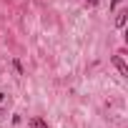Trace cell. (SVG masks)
<instances>
[{"label":"cell","mask_w":128,"mask_h":128,"mask_svg":"<svg viewBox=\"0 0 128 128\" xmlns=\"http://www.w3.org/2000/svg\"><path fill=\"white\" fill-rule=\"evenodd\" d=\"M113 66L118 68V73H120V76H128V68H126V60H123V55H113Z\"/></svg>","instance_id":"1"},{"label":"cell","mask_w":128,"mask_h":128,"mask_svg":"<svg viewBox=\"0 0 128 128\" xmlns=\"http://www.w3.org/2000/svg\"><path fill=\"white\" fill-rule=\"evenodd\" d=\"M28 126H30V128H50L43 118H30V120H28Z\"/></svg>","instance_id":"2"},{"label":"cell","mask_w":128,"mask_h":128,"mask_svg":"<svg viewBox=\"0 0 128 128\" xmlns=\"http://www.w3.org/2000/svg\"><path fill=\"white\" fill-rule=\"evenodd\" d=\"M126 18H128V13H126V10H120V13H118V18H116V28H123V25H126Z\"/></svg>","instance_id":"3"},{"label":"cell","mask_w":128,"mask_h":128,"mask_svg":"<svg viewBox=\"0 0 128 128\" xmlns=\"http://www.w3.org/2000/svg\"><path fill=\"white\" fill-rule=\"evenodd\" d=\"M120 3H123V0H113V8H116V5H120Z\"/></svg>","instance_id":"4"}]
</instances>
